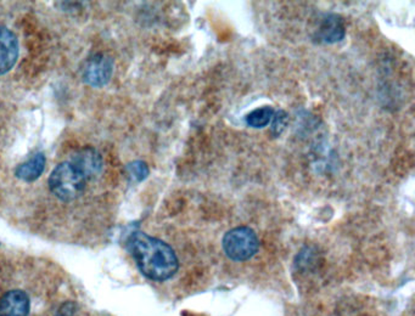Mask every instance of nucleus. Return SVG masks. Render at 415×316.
Returning a JSON list of instances; mask_svg holds the SVG:
<instances>
[{"label":"nucleus","mask_w":415,"mask_h":316,"mask_svg":"<svg viewBox=\"0 0 415 316\" xmlns=\"http://www.w3.org/2000/svg\"><path fill=\"white\" fill-rule=\"evenodd\" d=\"M128 248L138 268L153 281H167L177 274L179 260L173 248L160 238L136 232L128 240Z\"/></svg>","instance_id":"2"},{"label":"nucleus","mask_w":415,"mask_h":316,"mask_svg":"<svg viewBox=\"0 0 415 316\" xmlns=\"http://www.w3.org/2000/svg\"><path fill=\"white\" fill-rule=\"evenodd\" d=\"M76 314V306L72 303H67L61 306L56 316H74Z\"/></svg>","instance_id":"12"},{"label":"nucleus","mask_w":415,"mask_h":316,"mask_svg":"<svg viewBox=\"0 0 415 316\" xmlns=\"http://www.w3.org/2000/svg\"><path fill=\"white\" fill-rule=\"evenodd\" d=\"M222 246L228 258L234 262H246L258 252L259 241L251 227H237L226 232Z\"/></svg>","instance_id":"3"},{"label":"nucleus","mask_w":415,"mask_h":316,"mask_svg":"<svg viewBox=\"0 0 415 316\" xmlns=\"http://www.w3.org/2000/svg\"><path fill=\"white\" fill-rule=\"evenodd\" d=\"M345 34L346 27L341 16L329 14L321 19V23L315 33V38L318 43L332 44L342 41Z\"/></svg>","instance_id":"6"},{"label":"nucleus","mask_w":415,"mask_h":316,"mask_svg":"<svg viewBox=\"0 0 415 316\" xmlns=\"http://www.w3.org/2000/svg\"><path fill=\"white\" fill-rule=\"evenodd\" d=\"M19 58V41L14 32L0 26V76L8 74Z\"/></svg>","instance_id":"5"},{"label":"nucleus","mask_w":415,"mask_h":316,"mask_svg":"<svg viewBox=\"0 0 415 316\" xmlns=\"http://www.w3.org/2000/svg\"><path fill=\"white\" fill-rule=\"evenodd\" d=\"M45 168V156L38 153L33 157L16 168V177L25 183H33L42 175Z\"/></svg>","instance_id":"8"},{"label":"nucleus","mask_w":415,"mask_h":316,"mask_svg":"<svg viewBox=\"0 0 415 316\" xmlns=\"http://www.w3.org/2000/svg\"><path fill=\"white\" fill-rule=\"evenodd\" d=\"M129 169H131V174H133L136 177V179L139 181L145 179L149 174V168L144 162H133L129 164Z\"/></svg>","instance_id":"10"},{"label":"nucleus","mask_w":415,"mask_h":316,"mask_svg":"<svg viewBox=\"0 0 415 316\" xmlns=\"http://www.w3.org/2000/svg\"><path fill=\"white\" fill-rule=\"evenodd\" d=\"M273 121V133L275 135H279L280 133L283 132L288 123V117L284 111H280L277 115H274Z\"/></svg>","instance_id":"11"},{"label":"nucleus","mask_w":415,"mask_h":316,"mask_svg":"<svg viewBox=\"0 0 415 316\" xmlns=\"http://www.w3.org/2000/svg\"><path fill=\"white\" fill-rule=\"evenodd\" d=\"M112 71L114 60L104 54H96L93 55L85 65L83 79L87 84L99 88L109 83Z\"/></svg>","instance_id":"4"},{"label":"nucleus","mask_w":415,"mask_h":316,"mask_svg":"<svg viewBox=\"0 0 415 316\" xmlns=\"http://www.w3.org/2000/svg\"><path fill=\"white\" fill-rule=\"evenodd\" d=\"M104 158L94 148H78L69 159L56 164L47 179L50 194L63 203L82 199L90 183L99 179L104 172Z\"/></svg>","instance_id":"1"},{"label":"nucleus","mask_w":415,"mask_h":316,"mask_svg":"<svg viewBox=\"0 0 415 316\" xmlns=\"http://www.w3.org/2000/svg\"><path fill=\"white\" fill-rule=\"evenodd\" d=\"M30 308V297L21 290L9 291L0 298V316H28Z\"/></svg>","instance_id":"7"},{"label":"nucleus","mask_w":415,"mask_h":316,"mask_svg":"<svg viewBox=\"0 0 415 316\" xmlns=\"http://www.w3.org/2000/svg\"><path fill=\"white\" fill-rule=\"evenodd\" d=\"M274 110L269 106H263L259 109L251 111L246 117H245V121L246 124L251 128H264L266 126H268L270 121L273 120Z\"/></svg>","instance_id":"9"}]
</instances>
